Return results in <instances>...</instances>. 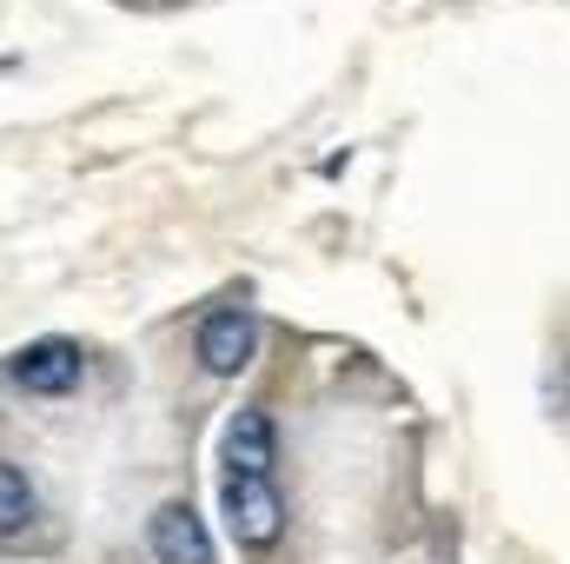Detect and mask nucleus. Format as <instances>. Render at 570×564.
<instances>
[{"instance_id":"obj_6","label":"nucleus","mask_w":570,"mask_h":564,"mask_svg":"<svg viewBox=\"0 0 570 564\" xmlns=\"http://www.w3.org/2000/svg\"><path fill=\"white\" fill-rule=\"evenodd\" d=\"M33 512H40V498H33V485H27V471L7 458V465H0V532L20 538V532L33 525Z\"/></svg>"},{"instance_id":"obj_2","label":"nucleus","mask_w":570,"mask_h":564,"mask_svg":"<svg viewBox=\"0 0 570 564\" xmlns=\"http://www.w3.org/2000/svg\"><path fill=\"white\" fill-rule=\"evenodd\" d=\"M219 512H226V532L239 545H273L285 532V498L273 492V478H226L219 485Z\"/></svg>"},{"instance_id":"obj_5","label":"nucleus","mask_w":570,"mask_h":564,"mask_svg":"<svg viewBox=\"0 0 570 564\" xmlns=\"http://www.w3.org/2000/svg\"><path fill=\"white\" fill-rule=\"evenodd\" d=\"M219 465H226V478H266L273 471V419L259 406H246V412L226 419V431H219Z\"/></svg>"},{"instance_id":"obj_1","label":"nucleus","mask_w":570,"mask_h":564,"mask_svg":"<svg viewBox=\"0 0 570 564\" xmlns=\"http://www.w3.org/2000/svg\"><path fill=\"white\" fill-rule=\"evenodd\" d=\"M7 379L27 392V399H67L80 379H87V352L73 339H27L13 359H7Z\"/></svg>"},{"instance_id":"obj_4","label":"nucleus","mask_w":570,"mask_h":564,"mask_svg":"<svg viewBox=\"0 0 570 564\" xmlns=\"http://www.w3.org/2000/svg\"><path fill=\"white\" fill-rule=\"evenodd\" d=\"M146 545L159 564H213V538H206V518L186 505V498H166L146 525Z\"/></svg>"},{"instance_id":"obj_3","label":"nucleus","mask_w":570,"mask_h":564,"mask_svg":"<svg viewBox=\"0 0 570 564\" xmlns=\"http://www.w3.org/2000/svg\"><path fill=\"white\" fill-rule=\"evenodd\" d=\"M253 346H259V319H253L246 305L206 312V319H199V339H193V352H199V366H206L213 379L246 372V366H253Z\"/></svg>"}]
</instances>
